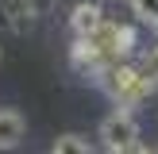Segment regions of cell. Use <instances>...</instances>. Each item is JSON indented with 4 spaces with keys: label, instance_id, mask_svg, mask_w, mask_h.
Here are the masks:
<instances>
[{
    "label": "cell",
    "instance_id": "3",
    "mask_svg": "<svg viewBox=\"0 0 158 154\" xmlns=\"http://www.w3.org/2000/svg\"><path fill=\"white\" fill-rule=\"evenodd\" d=\"M100 139H104V146H108L112 154L123 150V146H131V143L139 139V123H135V116H131L127 108H116V112L100 123Z\"/></svg>",
    "mask_w": 158,
    "mask_h": 154
},
{
    "label": "cell",
    "instance_id": "1",
    "mask_svg": "<svg viewBox=\"0 0 158 154\" xmlns=\"http://www.w3.org/2000/svg\"><path fill=\"white\" fill-rule=\"evenodd\" d=\"M97 85L120 108H135V104H143V100L151 96V85L135 73V66H123V62H108V66L97 73Z\"/></svg>",
    "mask_w": 158,
    "mask_h": 154
},
{
    "label": "cell",
    "instance_id": "2",
    "mask_svg": "<svg viewBox=\"0 0 158 154\" xmlns=\"http://www.w3.org/2000/svg\"><path fill=\"white\" fill-rule=\"evenodd\" d=\"M85 43L93 46V50L108 62H123V54H131V46H135V31L127 27V23H116V19H100L97 31H89L85 35Z\"/></svg>",
    "mask_w": 158,
    "mask_h": 154
},
{
    "label": "cell",
    "instance_id": "11",
    "mask_svg": "<svg viewBox=\"0 0 158 154\" xmlns=\"http://www.w3.org/2000/svg\"><path fill=\"white\" fill-rule=\"evenodd\" d=\"M116 154H158V150H154V146H147V143H139V139H135L131 146H123V150H116Z\"/></svg>",
    "mask_w": 158,
    "mask_h": 154
},
{
    "label": "cell",
    "instance_id": "12",
    "mask_svg": "<svg viewBox=\"0 0 158 154\" xmlns=\"http://www.w3.org/2000/svg\"><path fill=\"white\" fill-rule=\"evenodd\" d=\"M27 4H31V12H35V15H46L54 4H58V0H27Z\"/></svg>",
    "mask_w": 158,
    "mask_h": 154
},
{
    "label": "cell",
    "instance_id": "7",
    "mask_svg": "<svg viewBox=\"0 0 158 154\" xmlns=\"http://www.w3.org/2000/svg\"><path fill=\"white\" fill-rule=\"evenodd\" d=\"M0 8H4V19H8V27L12 31H27L31 23H35V12H31V4L27 0H0Z\"/></svg>",
    "mask_w": 158,
    "mask_h": 154
},
{
    "label": "cell",
    "instance_id": "9",
    "mask_svg": "<svg viewBox=\"0 0 158 154\" xmlns=\"http://www.w3.org/2000/svg\"><path fill=\"white\" fill-rule=\"evenodd\" d=\"M54 154H93V150H89V143L81 135H62L54 143Z\"/></svg>",
    "mask_w": 158,
    "mask_h": 154
},
{
    "label": "cell",
    "instance_id": "10",
    "mask_svg": "<svg viewBox=\"0 0 158 154\" xmlns=\"http://www.w3.org/2000/svg\"><path fill=\"white\" fill-rule=\"evenodd\" d=\"M131 8L143 23H158V0H131Z\"/></svg>",
    "mask_w": 158,
    "mask_h": 154
},
{
    "label": "cell",
    "instance_id": "6",
    "mask_svg": "<svg viewBox=\"0 0 158 154\" xmlns=\"http://www.w3.org/2000/svg\"><path fill=\"white\" fill-rule=\"evenodd\" d=\"M100 19H104V8H100V4H77L73 15H69V27H73L77 38H85L89 31L100 27Z\"/></svg>",
    "mask_w": 158,
    "mask_h": 154
},
{
    "label": "cell",
    "instance_id": "8",
    "mask_svg": "<svg viewBox=\"0 0 158 154\" xmlns=\"http://www.w3.org/2000/svg\"><path fill=\"white\" fill-rule=\"evenodd\" d=\"M135 73L143 77V81L151 85V89L158 85V46H151V50H147L143 58H139V66H135Z\"/></svg>",
    "mask_w": 158,
    "mask_h": 154
},
{
    "label": "cell",
    "instance_id": "4",
    "mask_svg": "<svg viewBox=\"0 0 158 154\" xmlns=\"http://www.w3.org/2000/svg\"><path fill=\"white\" fill-rule=\"evenodd\" d=\"M69 62H73V69H77L81 77H97L100 69H104V58H100V54L93 50L85 38H77V43H73V50H69Z\"/></svg>",
    "mask_w": 158,
    "mask_h": 154
},
{
    "label": "cell",
    "instance_id": "13",
    "mask_svg": "<svg viewBox=\"0 0 158 154\" xmlns=\"http://www.w3.org/2000/svg\"><path fill=\"white\" fill-rule=\"evenodd\" d=\"M50 154H54V150H50Z\"/></svg>",
    "mask_w": 158,
    "mask_h": 154
},
{
    "label": "cell",
    "instance_id": "5",
    "mask_svg": "<svg viewBox=\"0 0 158 154\" xmlns=\"http://www.w3.org/2000/svg\"><path fill=\"white\" fill-rule=\"evenodd\" d=\"M23 131H27V123H23L19 112H12V108H4L0 112V150H12V146L23 143Z\"/></svg>",
    "mask_w": 158,
    "mask_h": 154
}]
</instances>
